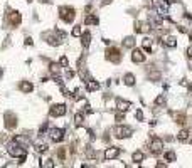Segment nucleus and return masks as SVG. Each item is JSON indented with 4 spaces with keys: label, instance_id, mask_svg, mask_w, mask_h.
Returning a JSON list of instances; mask_svg holds the SVG:
<instances>
[{
    "label": "nucleus",
    "instance_id": "37",
    "mask_svg": "<svg viewBox=\"0 0 192 168\" xmlns=\"http://www.w3.org/2000/svg\"><path fill=\"white\" fill-rule=\"evenodd\" d=\"M61 66H64V67H68V59H66V57H61Z\"/></svg>",
    "mask_w": 192,
    "mask_h": 168
},
{
    "label": "nucleus",
    "instance_id": "4",
    "mask_svg": "<svg viewBox=\"0 0 192 168\" xmlns=\"http://www.w3.org/2000/svg\"><path fill=\"white\" fill-rule=\"evenodd\" d=\"M132 133H133V129L130 128V126H116V128L113 129L115 138H118V140H123V138L132 136Z\"/></svg>",
    "mask_w": 192,
    "mask_h": 168
},
{
    "label": "nucleus",
    "instance_id": "41",
    "mask_svg": "<svg viewBox=\"0 0 192 168\" xmlns=\"http://www.w3.org/2000/svg\"><path fill=\"white\" fill-rule=\"evenodd\" d=\"M44 129H47V123H46V125H42V126H41V133H44Z\"/></svg>",
    "mask_w": 192,
    "mask_h": 168
},
{
    "label": "nucleus",
    "instance_id": "17",
    "mask_svg": "<svg viewBox=\"0 0 192 168\" xmlns=\"http://www.w3.org/2000/svg\"><path fill=\"white\" fill-rule=\"evenodd\" d=\"M162 42H164V46H167V47H175L177 46V39H175L174 35H165V37L162 39Z\"/></svg>",
    "mask_w": 192,
    "mask_h": 168
},
{
    "label": "nucleus",
    "instance_id": "9",
    "mask_svg": "<svg viewBox=\"0 0 192 168\" xmlns=\"http://www.w3.org/2000/svg\"><path fill=\"white\" fill-rule=\"evenodd\" d=\"M64 133H66V131L62 128H52L51 131H49V136H51V140L54 143H59V141L64 140Z\"/></svg>",
    "mask_w": 192,
    "mask_h": 168
},
{
    "label": "nucleus",
    "instance_id": "32",
    "mask_svg": "<svg viewBox=\"0 0 192 168\" xmlns=\"http://www.w3.org/2000/svg\"><path fill=\"white\" fill-rule=\"evenodd\" d=\"M74 123H76L78 126H81V125H83V114H81V113H78L76 116H74Z\"/></svg>",
    "mask_w": 192,
    "mask_h": 168
},
{
    "label": "nucleus",
    "instance_id": "31",
    "mask_svg": "<svg viewBox=\"0 0 192 168\" xmlns=\"http://www.w3.org/2000/svg\"><path fill=\"white\" fill-rule=\"evenodd\" d=\"M81 34H83V29H81V25H76V27L73 29V35H74V37H78V35H81Z\"/></svg>",
    "mask_w": 192,
    "mask_h": 168
},
{
    "label": "nucleus",
    "instance_id": "12",
    "mask_svg": "<svg viewBox=\"0 0 192 168\" xmlns=\"http://www.w3.org/2000/svg\"><path fill=\"white\" fill-rule=\"evenodd\" d=\"M132 61H133V62H137V64L145 62V54H143V51H142V49H135V51L132 52Z\"/></svg>",
    "mask_w": 192,
    "mask_h": 168
},
{
    "label": "nucleus",
    "instance_id": "30",
    "mask_svg": "<svg viewBox=\"0 0 192 168\" xmlns=\"http://www.w3.org/2000/svg\"><path fill=\"white\" fill-rule=\"evenodd\" d=\"M150 42H152V40L150 39H143V49L147 52H152V47H150Z\"/></svg>",
    "mask_w": 192,
    "mask_h": 168
},
{
    "label": "nucleus",
    "instance_id": "29",
    "mask_svg": "<svg viewBox=\"0 0 192 168\" xmlns=\"http://www.w3.org/2000/svg\"><path fill=\"white\" fill-rule=\"evenodd\" d=\"M175 158H177V157H175L174 151H167V153H165V160H167V161H175Z\"/></svg>",
    "mask_w": 192,
    "mask_h": 168
},
{
    "label": "nucleus",
    "instance_id": "38",
    "mask_svg": "<svg viewBox=\"0 0 192 168\" xmlns=\"http://www.w3.org/2000/svg\"><path fill=\"white\" fill-rule=\"evenodd\" d=\"M137 120H138V121L143 120V113H142V111H137Z\"/></svg>",
    "mask_w": 192,
    "mask_h": 168
},
{
    "label": "nucleus",
    "instance_id": "40",
    "mask_svg": "<svg viewBox=\"0 0 192 168\" xmlns=\"http://www.w3.org/2000/svg\"><path fill=\"white\" fill-rule=\"evenodd\" d=\"M31 44H32V39L27 37V39H26V46H31Z\"/></svg>",
    "mask_w": 192,
    "mask_h": 168
},
{
    "label": "nucleus",
    "instance_id": "5",
    "mask_svg": "<svg viewBox=\"0 0 192 168\" xmlns=\"http://www.w3.org/2000/svg\"><path fill=\"white\" fill-rule=\"evenodd\" d=\"M64 39H66V34L62 30H54V35H47V44H51V46H59V44H62Z\"/></svg>",
    "mask_w": 192,
    "mask_h": 168
},
{
    "label": "nucleus",
    "instance_id": "44",
    "mask_svg": "<svg viewBox=\"0 0 192 168\" xmlns=\"http://www.w3.org/2000/svg\"><path fill=\"white\" fill-rule=\"evenodd\" d=\"M189 37H190V40H192V32H190V34H189Z\"/></svg>",
    "mask_w": 192,
    "mask_h": 168
},
{
    "label": "nucleus",
    "instance_id": "3",
    "mask_svg": "<svg viewBox=\"0 0 192 168\" xmlns=\"http://www.w3.org/2000/svg\"><path fill=\"white\" fill-rule=\"evenodd\" d=\"M106 61H110V62H113V64H118L120 61H122V52H120V49L118 47H110L106 51Z\"/></svg>",
    "mask_w": 192,
    "mask_h": 168
},
{
    "label": "nucleus",
    "instance_id": "23",
    "mask_svg": "<svg viewBox=\"0 0 192 168\" xmlns=\"http://www.w3.org/2000/svg\"><path fill=\"white\" fill-rule=\"evenodd\" d=\"M155 7L157 9H160V12H167V9H169V2H165V0H157L155 2Z\"/></svg>",
    "mask_w": 192,
    "mask_h": 168
},
{
    "label": "nucleus",
    "instance_id": "33",
    "mask_svg": "<svg viewBox=\"0 0 192 168\" xmlns=\"http://www.w3.org/2000/svg\"><path fill=\"white\" fill-rule=\"evenodd\" d=\"M41 166H47V168H52L54 166V163H52V160H44V161L42 163H41Z\"/></svg>",
    "mask_w": 192,
    "mask_h": 168
},
{
    "label": "nucleus",
    "instance_id": "42",
    "mask_svg": "<svg viewBox=\"0 0 192 168\" xmlns=\"http://www.w3.org/2000/svg\"><path fill=\"white\" fill-rule=\"evenodd\" d=\"M41 2H42V3H51L52 0H41Z\"/></svg>",
    "mask_w": 192,
    "mask_h": 168
},
{
    "label": "nucleus",
    "instance_id": "11",
    "mask_svg": "<svg viewBox=\"0 0 192 168\" xmlns=\"http://www.w3.org/2000/svg\"><path fill=\"white\" fill-rule=\"evenodd\" d=\"M135 30L138 32V34H148L150 30H152V25L150 24H147V22H137L135 24Z\"/></svg>",
    "mask_w": 192,
    "mask_h": 168
},
{
    "label": "nucleus",
    "instance_id": "35",
    "mask_svg": "<svg viewBox=\"0 0 192 168\" xmlns=\"http://www.w3.org/2000/svg\"><path fill=\"white\" fill-rule=\"evenodd\" d=\"M57 157H59L61 160H64V157H66V151H64V148L57 150Z\"/></svg>",
    "mask_w": 192,
    "mask_h": 168
},
{
    "label": "nucleus",
    "instance_id": "18",
    "mask_svg": "<svg viewBox=\"0 0 192 168\" xmlns=\"http://www.w3.org/2000/svg\"><path fill=\"white\" fill-rule=\"evenodd\" d=\"M19 89H20L22 93H32L34 86H32V83H29V81H22V83L19 84Z\"/></svg>",
    "mask_w": 192,
    "mask_h": 168
},
{
    "label": "nucleus",
    "instance_id": "8",
    "mask_svg": "<svg viewBox=\"0 0 192 168\" xmlns=\"http://www.w3.org/2000/svg\"><path fill=\"white\" fill-rule=\"evenodd\" d=\"M3 120H5V128L7 129H14L15 126H17V116H15L14 113L7 111L5 116H3Z\"/></svg>",
    "mask_w": 192,
    "mask_h": 168
},
{
    "label": "nucleus",
    "instance_id": "2",
    "mask_svg": "<svg viewBox=\"0 0 192 168\" xmlns=\"http://www.w3.org/2000/svg\"><path fill=\"white\" fill-rule=\"evenodd\" d=\"M7 153H9L10 157L19 158V157H22V155H26V150L20 146L19 140H14V141H10L9 145H7Z\"/></svg>",
    "mask_w": 192,
    "mask_h": 168
},
{
    "label": "nucleus",
    "instance_id": "19",
    "mask_svg": "<svg viewBox=\"0 0 192 168\" xmlns=\"http://www.w3.org/2000/svg\"><path fill=\"white\" fill-rule=\"evenodd\" d=\"M86 89H88V91H98V89H99V83H96L94 79H88L86 81Z\"/></svg>",
    "mask_w": 192,
    "mask_h": 168
},
{
    "label": "nucleus",
    "instance_id": "25",
    "mask_svg": "<svg viewBox=\"0 0 192 168\" xmlns=\"http://www.w3.org/2000/svg\"><path fill=\"white\" fill-rule=\"evenodd\" d=\"M123 83L127 84V86H133V84H135V76L130 74V72H128V74H125V77H123Z\"/></svg>",
    "mask_w": 192,
    "mask_h": 168
},
{
    "label": "nucleus",
    "instance_id": "16",
    "mask_svg": "<svg viewBox=\"0 0 192 168\" xmlns=\"http://www.w3.org/2000/svg\"><path fill=\"white\" fill-rule=\"evenodd\" d=\"M170 116H174L175 123L180 125V126H184L187 123V118H185V114H184V113H170Z\"/></svg>",
    "mask_w": 192,
    "mask_h": 168
},
{
    "label": "nucleus",
    "instance_id": "26",
    "mask_svg": "<svg viewBox=\"0 0 192 168\" xmlns=\"http://www.w3.org/2000/svg\"><path fill=\"white\" fill-rule=\"evenodd\" d=\"M143 158H145V155L142 153V151H135V153L132 155V160L135 163H140V161H143Z\"/></svg>",
    "mask_w": 192,
    "mask_h": 168
},
{
    "label": "nucleus",
    "instance_id": "10",
    "mask_svg": "<svg viewBox=\"0 0 192 168\" xmlns=\"http://www.w3.org/2000/svg\"><path fill=\"white\" fill-rule=\"evenodd\" d=\"M66 104H54V106H51V116H54V118H57V116H64L66 114Z\"/></svg>",
    "mask_w": 192,
    "mask_h": 168
},
{
    "label": "nucleus",
    "instance_id": "6",
    "mask_svg": "<svg viewBox=\"0 0 192 168\" xmlns=\"http://www.w3.org/2000/svg\"><path fill=\"white\" fill-rule=\"evenodd\" d=\"M162 150H164V141H162L158 136H155V134H152V143H150V151H152L153 155H158V153H162Z\"/></svg>",
    "mask_w": 192,
    "mask_h": 168
},
{
    "label": "nucleus",
    "instance_id": "36",
    "mask_svg": "<svg viewBox=\"0 0 192 168\" xmlns=\"http://www.w3.org/2000/svg\"><path fill=\"white\" fill-rule=\"evenodd\" d=\"M115 118H116V121H123V118H125L123 111H122V113H116V116H115Z\"/></svg>",
    "mask_w": 192,
    "mask_h": 168
},
{
    "label": "nucleus",
    "instance_id": "21",
    "mask_svg": "<svg viewBox=\"0 0 192 168\" xmlns=\"http://www.w3.org/2000/svg\"><path fill=\"white\" fill-rule=\"evenodd\" d=\"M84 22H86V25H98L99 24V19L96 17V15H86V19H84Z\"/></svg>",
    "mask_w": 192,
    "mask_h": 168
},
{
    "label": "nucleus",
    "instance_id": "39",
    "mask_svg": "<svg viewBox=\"0 0 192 168\" xmlns=\"http://www.w3.org/2000/svg\"><path fill=\"white\" fill-rule=\"evenodd\" d=\"M187 56H189V57H190V59H192V46H190L189 49H187Z\"/></svg>",
    "mask_w": 192,
    "mask_h": 168
},
{
    "label": "nucleus",
    "instance_id": "43",
    "mask_svg": "<svg viewBox=\"0 0 192 168\" xmlns=\"http://www.w3.org/2000/svg\"><path fill=\"white\" fill-rule=\"evenodd\" d=\"M189 93L192 94V84H189Z\"/></svg>",
    "mask_w": 192,
    "mask_h": 168
},
{
    "label": "nucleus",
    "instance_id": "20",
    "mask_svg": "<svg viewBox=\"0 0 192 168\" xmlns=\"http://www.w3.org/2000/svg\"><path fill=\"white\" fill-rule=\"evenodd\" d=\"M81 44L84 47L89 46V44H91V32H88V30L83 32V34H81Z\"/></svg>",
    "mask_w": 192,
    "mask_h": 168
},
{
    "label": "nucleus",
    "instance_id": "13",
    "mask_svg": "<svg viewBox=\"0 0 192 168\" xmlns=\"http://www.w3.org/2000/svg\"><path fill=\"white\" fill-rule=\"evenodd\" d=\"M116 108L120 109V111H128V109L132 108V103L130 101H125V99H122V98H116Z\"/></svg>",
    "mask_w": 192,
    "mask_h": 168
},
{
    "label": "nucleus",
    "instance_id": "1",
    "mask_svg": "<svg viewBox=\"0 0 192 168\" xmlns=\"http://www.w3.org/2000/svg\"><path fill=\"white\" fill-rule=\"evenodd\" d=\"M59 17H61V20H64L66 24H71L76 19V10H74L73 7L62 5V7H59Z\"/></svg>",
    "mask_w": 192,
    "mask_h": 168
},
{
    "label": "nucleus",
    "instance_id": "14",
    "mask_svg": "<svg viewBox=\"0 0 192 168\" xmlns=\"http://www.w3.org/2000/svg\"><path fill=\"white\" fill-rule=\"evenodd\" d=\"M120 155V148H116V146H110V148H106L105 151V160H113Z\"/></svg>",
    "mask_w": 192,
    "mask_h": 168
},
{
    "label": "nucleus",
    "instance_id": "15",
    "mask_svg": "<svg viewBox=\"0 0 192 168\" xmlns=\"http://www.w3.org/2000/svg\"><path fill=\"white\" fill-rule=\"evenodd\" d=\"M49 72L52 74V77L59 83V74H61V66L59 64H56V62H52L51 66H49Z\"/></svg>",
    "mask_w": 192,
    "mask_h": 168
},
{
    "label": "nucleus",
    "instance_id": "22",
    "mask_svg": "<svg viewBox=\"0 0 192 168\" xmlns=\"http://www.w3.org/2000/svg\"><path fill=\"white\" fill-rule=\"evenodd\" d=\"M189 129H180V133L177 134V140L180 141V143H185L187 140H189Z\"/></svg>",
    "mask_w": 192,
    "mask_h": 168
},
{
    "label": "nucleus",
    "instance_id": "7",
    "mask_svg": "<svg viewBox=\"0 0 192 168\" xmlns=\"http://www.w3.org/2000/svg\"><path fill=\"white\" fill-rule=\"evenodd\" d=\"M20 20H22V15H20L17 10H12V12H9V15H7V24H9L10 27H17L20 24Z\"/></svg>",
    "mask_w": 192,
    "mask_h": 168
},
{
    "label": "nucleus",
    "instance_id": "34",
    "mask_svg": "<svg viewBox=\"0 0 192 168\" xmlns=\"http://www.w3.org/2000/svg\"><path fill=\"white\" fill-rule=\"evenodd\" d=\"M165 104V99H164V96H158L157 99H155V106H164Z\"/></svg>",
    "mask_w": 192,
    "mask_h": 168
},
{
    "label": "nucleus",
    "instance_id": "24",
    "mask_svg": "<svg viewBox=\"0 0 192 168\" xmlns=\"http://www.w3.org/2000/svg\"><path fill=\"white\" fill-rule=\"evenodd\" d=\"M148 79H150V81H158V79H160V72H158V71H153V69L150 67V69H148Z\"/></svg>",
    "mask_w": 192,
    "mask_h": 168
},
{
    "label": "nucleus",
    "instance_id": "28",
    "mask_svg": "<svg viewBox=\"0 0 192 168\" xmlns=\"http://www.w3.org/2000/svg\"><path fill=\"white\" fill-rule=\"evenodd\" d=\"M36 150L39 151V153H44V151H47V145H44V143H36Z\"/></svg>",
    "mask_w": 192,
    "mask_h": 168
},
{
    "label": "nucleus",
    "instance_id": "27",
    "mask_svg": "<svg viewBox=\"0 0 192 168\" xmlns=\"http://www.w3.org/2000/svg\"><path fill=\"white\" fill-rule=\"evenodd\" d=\"M123 47H127V49H132V47H135V37H127L123 40Z\"/></svg>",
    "mask_w": 192,
    "mask_h": 168
}]
</instances>
